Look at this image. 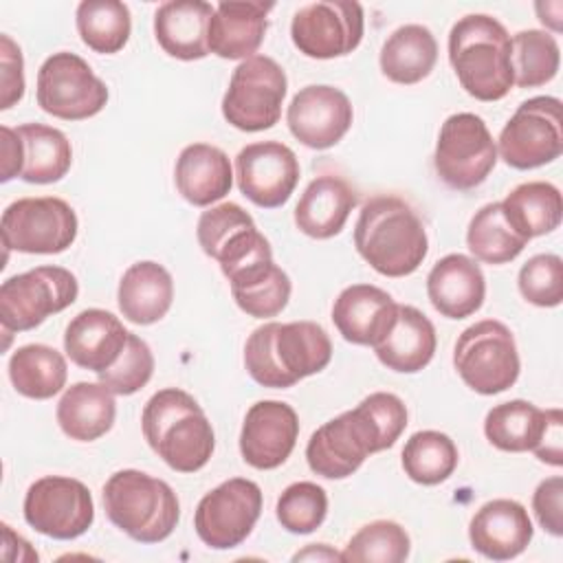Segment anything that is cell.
I'll use <instances>...</instances> for the list:
<instances>
[{"instance_id":"8fae6325","label":"cell","mask_w":563,"mask_h":563,"mask_svg":"<svg viewBox=\"0 0 563 563\" xmlns=\"http://www.w3.org/2000/svg\"><path fill=\"white\" fill-rule=\"evenodd\" d=\"M75 209L55 196L20 198L11 202L0 222L7 251L31 255H55L66 251L77 238Z\"/></svg>"},{"instance_id":"836d02e7","label":"cell","mask_w":563,"mask_h":563,"mask_svg":"<svg viewBox=\"0 0 563 563\" xmlns=\"http://www.w3.org/2000/svg\"><path fill=\"white\" fill-rule=\"evenodd\" d=\"M552 409L543 411L528 400H508L495 405L484 420L486 440L499 451L523 453L534 451L550 424Z\"/></svg>"},{"instance_id":"f6af8a7d","label":"cell","mask_w":563,"mask_h":563,"mask_svg":"<svg viewBox=\"0 0 563 563\" xmlns=\"http://www.w3.org/2000/svg\"><path fill=\"white\" fill-rule=\"evenodd\" d=\"M255 227L251 213L235 202H222L200 213L196 224V238L202 251L216 260L220 249L242 229Z\"/></svg>"},{"instance_id":"d6986e66","label":"cell","mask_w":563,"mask_h":563,"mask_svg":"<svg viewBox=\"0 0 563 563\" xmlns=\"http://www.w3.org/2000/svg\"><path fill=\"white\" fill-rule=\"evenodd\" d=\"M299 438L297 411L282 400H260L251 405L240 431L242 460L260 471L282 466Z\"/></svg>"},{"instance_id":"681fc988","label":"cell","mask_w":563,"mask_h":563,"mask_svg":"<svg viewBox=\"0 0 563 563\" xmlns=\"http://www.w3.org/2000/svg\"><path fill=\"white\" fill-rule=\"evenodd\" d=\"M2 134V176L0 180L7 183L15 176H20L22 169V147H20V136L15 130H11L9 125L0 128Z\"/></svg>"},{"instance_id":"d6a6232c","label":"cell","mask_w":563,"mask_h":563,"mask_svg":"<svg viewBox=\"0 0 563 563\" xmlns=\"http://www.w3.org/2000/svg\"><path fill=\"white\" fill-rule=\"evenodd\" d=\"M22 147L20 176L33 185L62 180L73 163V147L66 134L44 123H24L15 128Z\"/></svg>"},{"instance_id":"83f0119b","label":"cell","mask_w":563,"mask_h":563,"mask_svg":"<svg viewBox=\"0 0 563 563\" xmlns=\"http://www.w3.org/2000/svg\"><path fill=\"white\" fill-rule=\"evenodd\" d=\"M435 345L438 336L429 317L413 306L398 303L396 323L389 334L374 345V352L387 369L416 374L431 363Z\"/></svg>"},{"instance_id":"4fadbf2b","label":"cell","mask_w":563,"mask_h":563,"mask_svg":"<svg viewBox=\"0 0 563 563\" xmlns=\"http://www.w3.org/2000/svg\"><path fill=\"white\" fill-rule=\"evenodd\" d=\"M497 154L515 169H534L556 161L563 152L561 99L532 97L523 101L497 139Z\"/></svg>"},{"instance_id":"2e32d148","label":"cell","mask_w":563,"mask_h":563,"mask_svg":"<svg viewBox=\"0 0 563 563\" xmlns=\"http://www.w3.org/2000/svg\"><path fill=\"white\" fill-rule=\"evenodd\" d=\"M365 31L363 7L347 0H319L301 7L290 22L292 44L312 59L352 53Z\"/></svg>"},{"instance_id":"9c48e42d","label":"cell","mask_w":563,"mask_h":563,"mask_svg":"<svg viewBox=\"0 0 563 563\" xmlns=\"http://www.w3.org/2000/svg\"><path fill=\"white\" fill-rule=\"evenodd\" d=\"M79 295L77 277L64 266H37L0 286V321L4 332L33 330L46 317L66 310Z\"/></svg>"},{"instance_id":"277c9868","label":"cell","mask_w":563,"mask_h":563,"mask_svg":"<svg viewBox=\"0 0 563 563\" xmlns=\"http://www.w3.org/2000/svg\"><path fill=\"white\" fill-rule=\"evenodd\" d=\"M141 429L152 451L178 473L200 471L216 449V435L198 400L178 389L156 391L143 407Z\"/></svg>"},{"instance_id":"7bdbcfd3","label":"cell","mask_w":563,"mask_h":563,"mask_svg":"<svg viewBox=\"0 0 563 563\" xmlns=\"http://www.w3.org/2000/svg\"><path fill=\"white\" fill-rule=\"evenodd\" d=\"M152 374H154V354L150 345L141 336L130 332L119 361L112 367L99 372L97 376H99V383L106 385L112 394L130 396V394H136L141 387H145Z\"/></svg>"},{"instance_id":"f546056e","label":"cell","mask_w":563,"mask_h":563,"mask_svg":"<svg viewBox=\"0 0 563 563\" xmlns=\"http://www.w3.org/2000/svg\"><path fill=\"white\" fill-rule=\"evenodd\" d=\"M114 394L101 383L79 380L57 402V424L77 442H92L106 435L114 424Z\"/></svg>"},{"instance_id":"4316f807","label":"cell","mask_w":563,"mask_h":563,"mask_svg":"<svg viewBox=\"0 0 563 563\" xmlns=\"http://www.w3.org/2000/svg\"><path fill=\"white\" fill-rule=\"evenodd\" d=\"M356 205L354 189L339 176H317L295 207V224L314 240H328L343 231Z\"/></svg>"},{"instance_id":"5b68a950","label":"cell","mask_w":563,"mask_h":563,"mask_svg":"<svg viewBox=\"0 0 563 563\" xmlns=\"http://www.w3.org/2000/svg\"><path fill=\"white\" fill-rule=\"evenodd\" d=\"M506 26L486 13L460 18L449 33V62L460 86L479 101H499L515 86Z\"/></svg>"},{"instance_id":"e0dca14e","label":"cell","mask_w":563,"mask_h":563,"mask_svg":"<svg viewBox=\"0 0 563 563\" xmlns=\"http://www.w3.org/2000/svg\"><path fill=\"white\" fill-rule=\"evenodd\" d=\"M235 178L242 196L264 209H277L299 183L297 154L279 141H260L235 156Z\"/></svg>"},{"instance_id":"603a6c76","label":"cell","mask_w":563,"mask_h":563,"mask_svg":"<svg viewBox=\"0 0 563 563\" xmlns=\"http://www.w3.org/2000/svg\"><path fill=\"white\" fill-rule=\"evenodd\" d=\"M431 306L446 319L475 314L486 297V279L479 264L462 253L444 255L427 275Z\"/></svg>"},{"instance_id":"cb8c5ba5","label":"cell","mask_w":563,"mask_h":563,"mask_svg":"<svg viewBox=\"0 0 563 563\" xmlns=\"http://www.w3.org/2000/svg\"><path fill=\"white\" fill-rule=\"evenodd\" d=\"M273 2L229 0L216 4L209 20L207 44L209 53L222 59H249L264 42L268 29V13Z\"/></svg>"},{"instance_id":"e575fe53","label":"cell","mask_w":563,"mask_h":563,"mask_svg":"<svg viewBox=\"0 0 563 563\" xmlns=\"http://www.w3.org/2000/svg\"><path fill=\"white\" fill-rule=\"evenodd\" d=\"M508 224L528 242L532 238L552 233L561 224L563 200L559 187L545 180H530L517 185L501 200Z\"/></svg>"},{"instance_id":"c3c4849f","label":"cell","mask_w":563,"mask_h":563,"mask_svg":"<svg viewBox=\"0 0 563 563\" xmlns=\"http://www.w3.org/2000/svg\"><path fill=\"white\" fill-rule=\"evenodd\" d=\"M563 413L561 409H552V418L550 424L543 433L541 444L534 449V455L552 466H561L563 464Z\"/></svg>"},{"instance_id":"f35d334b","label":"cell","mask_w":563,"mask_h":563,"mask_svg":"<svg viewBox=\"0 0 563 563\" xmlns=\"http://www.w3.org/2000/svg\"><path fill=\"white\" fill-rule=\"evenodd\" d=\"M405 475L422 486H435L449 479L457 466V446L442 431H418L402 446Z\"/></svg>"},{"instance_id":"7402d4cb","label":"cell","mask_w":563,"mask_h":563,"mask_svg":"<svg viewBox=\"0 0 563 563\" xmlns=\"http://www.w3.org/2000/svg\"><path fill=\"white\" fill-rule=\"evenodd\" d=\"M128 334L119 317L101 308H88L66 325L64 350L77 367L99 374L119 361Z\"/></svg>"},{"instance_id":"b9f144b4","label":"cell","mask_w":563,"mask_h":563,"mask_svg":"<svg viewBox=\"0 0 563 563\" xmlns=\"http://www.w3.org/2000/svg\"><path fill=\"white\" fill-rule=\"evenodd\" d=\"M275 515L288 532L310 534L328 515V495L314 482H295L279 495Z\"/></svg>"},{"instance_id":"6da1fadb","label":"cell","mask_w":563,"mask_h":563,"mask_svg":"<svg viewBox=\"0 0 563 563\" xmlns=\"http://www.w3.org/2000/svg\"><path fill=\"white\" fill-rule=\"evenodd\" d=\"M405 427V402L396 394L374 391L310 435L306 444L308 466L325 479L350 477L367 455L394 446Z\"/></svg>"},{"instance_id":"5bb4252c","label":"cell","mask_w":563,"mask_h":563,"mask_svg":"<svg viewBox=\"0 0 563 563\" xmlns=\"http://www.w3.org/2000/svg\"><path fill=\"white\" fill-rule=\"evenodd\" d=\"M22 512L24 521L35 532L57 541H70L92 526L95 501L84 482L64 475H46L29 486Z\"/></svg>"},{"instance_id":"f5cc1de1","label":"cell","mask_w":563,"mask_h":563,"mask_svg":"<svg viewBox=\"0 0 563 563\" xmlns=\"http://www.w3.org/2000/svg\"><path fill=\"white\" fill-rule=\"evenodd\" d=\"M2 537H4V545H18L20 550V561H37V552L31 548V543L26 539H22L20 534H15L11 530V526L2 523Z\"/></svg>"},{"instance_id":"ffe728a7","label":"cell","mask_w":563,"mask_h":563,"mask_svg":"<svg viewBox=\"0 0 563 563\" xmlns=\"http://www.w3.org/2000/svg\"><path fill=\"white\" fill-rule=\"evenodd\" d=\"M398 303L389 292L372 284H352L339 292L332 306V323L354 345H378L396 323Z\"/></svg>"},{"instance_id":"ac0fdd59","label":"cell","mask_w":563,"mask_h":563,"mask_svg":"<svg viewBox=\"0 0 563 563\" xmlns=\"http://www.w3.org/2000/svg\"><path fill=\"white\" fill-rule=\"evenodd\" d=\"M352 119L354 110L347 95L325 84L301 88L286 110L290 134L310 150L336 145L347 134Z\"/></svg>"},{"instance_id":"8d00e7d4","label":"cell","mask_w":563,"mask_h":563,"mask_svg":"<svg viewBox=\"0 0 563 563\" xmlns=\"http://www.w3.org/2000/svg\"><path fill=\"white\" fill-rule=\"evenodd\" d=\"M75 24L81 42L101 55L119 53L132 31L128 4L119 0H84L77 7Z\"/></svg>"},{"instance_id":"7dc6e473","label":"cell","mask_w":563,"mask_h":563,"mask_svg":"<svg viewBox=\"0 0 563 563\" xmlns=\"http://www.w3.org/2000/svg\"><path fill=\"white\" fill-rule=\"evenodd\" d=\"M0 66H2L0 108L7 110L24 97V59H22L20 46L4 33L0 35Z\"/></svg>"},{"instance_id":"816d5d0a","label":"cell","mask_w":563,"mask_h":563,"mask_svg":"<svg viewBox=\"0 0 563 563\" xmlns=\"http://www.w3.org/2000/svg\"><path fill=\"white\" fill-rule=\"evenodd\" d=\"M537 13H539V20L543 24H548L552 31H561V13H563V4L556 0V2H537L534 4Z\"/></svg>"},{"instance_id":"30bf717a","label":"cell","mask_w":563,"mask_h":563,"mask_svg":"<svg viewBox=\"0 0 563 563\" xmlns=\"http://www.w3.org/2000/svg\"><path fill=\"white\" fill-rule=\"evenodd\" d=\"M495 163L497 145L482 117L457 112L442 123L433 167L444 185L457 191L475 189L488 178Z\"/></svg>"},{"instance_id":"4dcf8cb0","label":"cell","mask_w":563,"mask_h":563,"mask_svg":"<svg viewBox=\"0 0 563 563\" xmlns=\"http://www.w3.org/2000/svg\"><path fill=\"white\" fill-rule=\"evenodd\" d=\"M231 295L240 310L255 319L277 317L290 299V277L273 262V257L255 260L229 277Z\"/></svg>"},{"instance_id":"60d3db41","label":"cell","mask_w":563,"mask_h":563,"mask_svg":"<svg viewBox=\"0 0 563 563\" xmlns=\"http://www.w3.org/2000/svg\"><path fill=\"white\" fill-rule=\"evenodd\" d=\"M411 539L407 530L389 519L365 523L341 552L345 563H402L409 556Z\"/></svg>"},{"instance_id":"f907efd6","label":"cell","mask_w":563,"mask_h":563,"mask_svg":"<svg viewBox=\"0 0 563 563\" xmlns=\"http://www.w3.org/2000/svg\"><path fill=\"white\" fill-rule=\"evenodd\" d=\"M341 561V554L339 552H334L332 548H328L325 543H310L306 550H301V552H297L295 556H292V561Z\"/></svg>"},{"instance_id":"ee69618b","label":"cell","mask_w":563,"mask_h":563,"mask_svg":"<svg viewBox=\"0 0 563 563\" xmlns=\"http://www.w3.org/2000/svg\"><path fill=\"white\" fill-rule=\"evenodd\" d=\"M519 292L539 308H554L563 301V260L554 253L530 257L517 277Z\"/></svg>"},{"instance_id":"bcb514c9","label":"cell","mask_w":563,"mask_h":563,"mask_svg":"<svg viewBox=\"0 0 563 563\" xmlns=\"http://www.w3.org/2000/svg\"><path fill=\"white\" fill-rule=\"evenodd\" d=\"M532 510L539 526L552 537L563 534V477L552 475L539 482L532 495Z\"/></svg>"},{"instance_id":"ba28073f","label":"cell","mask_w":563,"mask_h":563,"mask_svg":"<svg viewBox=\"0 0 563 563\" xmlns=\"http://www.w3.org/2000/svg\"><path fill=\"white\" fill-rule=\"evenodd\" d=\"M288 79L268 55H253L238 64L222 97V117L242 132H262L282 117Z\"/></svg>"},{"instance_id":"d4e9b609","label":"cell","mask_w":563,"mask_h":563,"mask_svg":"<svg viewBox=\"0 0 563 563\" xmlns=\"http://www.w3.org/2000/svg\"><path fill=\"white\" fill-rule=\"evenodd\" d=\"M216 7L205 0H169L154 13L158 46L176 59L194 62L209 55L207 31Z\"/></svg>"},{"instance_id":"f1b7e54d","label":"cell","mask_w":563,"mask_h":563,"mask_svg":"<svg viewBox=\"0 0 563 563\" xmlns=\"http://www.w3.org/2000/svg\"><path fill=\"white\" fill-rule=\"evenodd\" d=\"M121 314L136 325L161 321L174 301V279L165 266L145 260L132 264L117 290Z\"/></svg>"},{"instance_id":"44dd1931","label":"cell","mask_w":563,"mask_h":563,"mask_svg":"<svg viewBox=\"0 0 563 563\" xmlns=\"http://www.w3.org/2000/svg\"><path fill=\"white\" fill-rule=\"evenodd\" d=\"M534 528L523 504L515 499L486 501L468 523V539L475 552L493 561L519 556L532 541Z\"/></svg>"},{"instance_id":"ab89813d","label":"cell","mask_w":563,"mask_h":563,"mask_svg":"<svg viewBox=\"0 0 563 563\" xmlns=\"http://www.w3.org/2000/svg\"><path fill=\"white\" fill-rule=\"evenodd\" d=\"M512 75L519 88H537L552 81L559 73L561 51L552 33L528 29L510 37Z\"/></svg>"},{"instance_id":"484cf974","label":"cell","mask_w":563,"mask_h":563,"mask_svg":"<svg viewBox=\"0 0 563 563\" xmlns=\"http://www.w3.org/2000/svg\"><path fill=\"white\" fill-rule=\"evenodd\" d=\"M174 180L178 194L194 207L222 200L233 187L229 156L209 143H191L176 158Z\"/></svg>"},{"instance_id":"74e56055","label":"cell","mask_w":563,"mask_h":563,"mask_svg":"<svg viewBox=\"0 0 563 563\" xmlns=\"http://www.w3.org/2000/svg\"><path fill=\"white\" fill-rule=\"evenodd\" d=\"M466 244L475 260L497 266L512 262L528 244L506 220L501 202H488L468 222Z\"/></svg>"},{"instance_id":"3957f363","label":"cell","mask_w":563,"mask_h":563,"mask_svg":"<svg viewBox=\"0 0 563 563\" xmlns=\"http://www.w3.org/2000/svg\"><path fill=\"white\" fill-rule=\"evenodd\" d=\"M354 246L376 273L405 277L427 257L429 238L409 202L398 196H374L354 224Z\"/></svg>"},{"instance_id":"d590c367","label":"cell","mask_w":563,"mask_h":563,"mask_svg":"<svg viewBox=\"0 0 563 563\" xmlns=\"http://www.w3.org/2000/svg\"><path fill=\"white\" fill-rule=\"evenodd\" d=\"M68 367L62 352L44 343L18 347L9 358V378L20 396L48 400L66 385Z\"/></svg>"},{"instance_id":"8992f818","label":"cell","mask_w":563,"mask_h":563,"mask_svg":"<svg viewBox=\"0 0 563 563\" xmlns=\"http://www.w3.org/2000/svg\"><path fill=\"white\" fill-rule=\"evenodd\" d=\"M108 519L139 543L165 541L180 519V504L172 486L136 468H123L103 484Z\"/></svg>"},{"instance_id":"7a4b0ae2","label":"cell","mask_w":563,"mask_h":563,"mask_svg":"<svg viewBox=\"0 0 563 563\" xmlns=\"http://www.w3.org/2000/svg\"><path fill=\"white\" fill-rule=\"evenodd\" d=\"M332 358V341L314 321L264 323L251 332L244 345L249 376L273 389H286L312 376Z\"/></svg>"},{"instance_id":"52a82bcc","label":"cell","mask_w":563,"mask_h":563,"mask_svg":"<svg viewBox=\"0 0 563 563\" xmlns=\"http://www.w3.org/2000/svg\"><path fill=\"white\" fill-rule=\"evenodd\" d=\"M453 365L460 378L477 394L493 396L519 378V352L510 328L497 319L468 325L455 341Z\"/></svg>"},{"instance_id":"7c38bea8","label":"cell","mask_w":563,"mask_h":563,"mask_svg":"<svg viewBox=\"0 0 563 563\" xmlns=\"http://www.w3.org/2000/svg\"><path fill=\"white\" fill-rule=\"evenodd\" d=\"M35 97L46 114L64 121H84L106 108L108 88L84 57L59 51L40 66Z\"/></svg>"},{"instance_id":"9a60e30c","label":"cell","mask_w":563,"mask_h":563,"mask_svg":"<svg viewBox=\"0 0 563 563\" xmlns=\"http://www.w3.org/2000/svg\"><path fill=\"white\" fill-rule=\"evenodd\" d=\"M260 515V486L246 477H231L198 501L194 528L205 545L213 550H231L253 532Z\"/></svg>"},{"instance_id":"1f68e13d","label":"cell","mask_w":563,"mask_h":563,"mask_svg":"<svg viewBox=\"0 0 563 563\" xmlns=\"http://www.w3.org/2000/svg\"><path fill=\"white\" fill-rule=\"evenodd\" d=\"M438 62V42L422 24H405L396 29L380 48L383 75L402 86H411L429 77Z\"/></svg>"}]
</instances>
